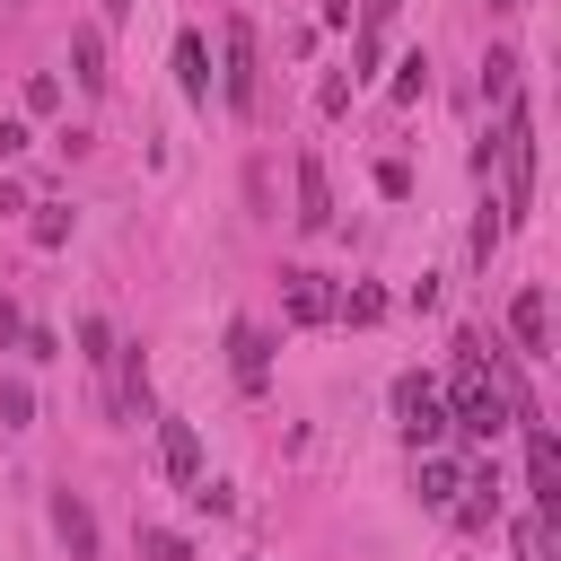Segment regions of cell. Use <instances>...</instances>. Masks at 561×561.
<instances>
[{"label":"cell","mask_w":561,"mask_h":561,"mask_svg":"<svg viewBox=\"0 0 561 561\" xmlns=\"http://www.w3.org/2000/svg\"><path fill=\"white\" fill-rule=\"evenodd\" d=\"M79 359L96 368V386H105V412H114V421H149V368H140V351H131L105 316H79Z\"/></svg>","instance_id":"obj_1"},{"label":"cell","mask_w":561,"mask_h":561,"mask_svg":"<svg viewBox=\"0 0 561 561\" xmlns=\"http://www.w3.org/2000/svg\"><path fill=\"white\" fill-rule=\"evenodd\" d=\"M447 430H465V438H491V430H508V394H500V386H491V368H482V333H465V342H456Z\"/></svg>","instance_id":"obj_2"},{"label":"cell","mask_w":561,"mask_h":561,"mask_svg":"<svg viewBox=\"0 0 561 561\" xmlns=\"http://www.w3.org/2000/svg\"><path fill=\"white\" fill-rule=\"evenodd\" d=\"M394 421H403V438H412L421 456H438V438H447V394H438L430 377H394Z\"/></svg>","instance_id":"obj_3"},{"label":"cell","mask_w":561,"mask_h":561,"mask_svg":"<svg viewBox=\"0 0 561 561\" xmlns=\"http://www.w3.org/2000/svg\"><path fill=\"white\" fill-rule=\"evenodd\" d=\"M158 473H167L175 491L202 482V430H193L184 412H158Z\"/></svg>","instance_id":"obj_4"},{"label":"cell","mask_w":561,"mask_h":561,"mask_svg":"<svg viewBox=\"0 0 561 561\" xmlns=\"http://www.w3.org/2000/svg\"><path fill=\"white\" fill-rule=\"evenodd\" d=\"M289 184H298V210H289V219H298L307 237H324V228H333V184H324V158H316V149H298Z\"/></svg>","instance_id":"obj_5"},{"label":"cell","mask_w":561,"mask_h":561,"mask_svg":"<svg viewBox=\"0 0 561 561\" xmlns=\"http://www.w3.org/2000/svg\"><path fill=\"white\" fill-rule=\"evenodd\" d=\"M526 491H535L543 517H561V447H552L543 421H526Z\"/></svg>","instance_id":"obj_6"},{"label":"cell","mask_w":561,"mask_h":561,"mask_svg":"<svg viewBox=\"0 0 561 561\" xmlns=\"http://www.w3.org/2000/svg\"><path fill=\"white\" fill-rule=\"evenodd\" d=\"M254 88H263V70H254V35H245V18H228V70H219V96H228L237 114H254Z\"/></svg>","instance_id":"obj_7"},{"label":"cell","mask_w":561,"mask_h":561,"mask_svg":"<svg viewBox=\"0 0 561 561\" xmlns=\"http://www.w3.org/2000/svg\"><path fill=\"white\" fill-rule=\"evenodd\" d=\"M508 333H517V351H526V359H543V351H552V298H543V280H526V289L508 298Z\"/></svg>","instance_id":"obj_8"},{"label":"cell","mask_w":561,"mask_h":561,"mask_svg":"<svg viewBox=\"0 0 561 561\" xmlns=\"http://www.w3.org/2000/svg\"><path fill=\"white\" fill-rule=\"evenodd\" d=\"M280 316L289 324H333V280L324 272H280Z\"/></svg>","instance_id":"obj_9"},{"label":"cell","mask_w":561,"mask_h":561,"mask_svg":"<svg viewBox=\"0 0 561 561\" xmlns=\"http://www.w3.org/2000/svg\"><path fill=\"white\" fill-rule=\"evenodd\" d=\"M53 535L70 543V561H96V508H88V500H79L70 482L53 491Z\"/></svg>","instance_id":"obj_10"},{"label":"cell","mask_w":561,"mask_h":561,"mask_svg":"<svg viewBox=\"0 0 561 561\" xmlns=\"http://www.w3.org/2000/svg\"><path fill=\"white\" fill-rule=\"evenodd\" d=\"M228 368H237V386H263V377H272V342H263V324H254V316H237V324H228Z\"/></svg>","instance_id":"obj_11"},{"label":"cell","mask_w":561,"mask_h":561,"mask_svg":"<svg viewBox=\"0 0 561 561\" xmlns=\"http://www.w3.org/2000/svg\"><path fill=\"white\" fill-rule=\"evenodd\" d=\"M175 88H184V105H210V44H202V26L175 35Z\"/></svg>","instance_id":"obj_12"},{"label":"cell","mask_w":561,"mask_h":561,"mask_svg":"<svg viewBox=\"0 0 561 561\" xmlns=\"http://www.w3.org/2000/svg\"><path fill=\"white\" fill-rule=\"evenodd\" d=\"M70 79H79L88 96H105V88H114V70H105V35H96V26H79V35H70Z\"/></svg>","instance_id":"obj_13"},{"label":"cell","mask_w":561,"mask_h":561,"mask_svg":"<svg viewBox=\"0 0 561 561\" xmlns=\"http://www.w3.org/2000/svg\"><path fill=\"white\" fill-rule=\"evenodd\" d=\"M412 491H421L430 508H456V491H465V473H456L447 456H421V473H412Z\"/></svg>","instance_id":"obj_14"},{"label":"cell","mask_w":561,"mask_h":561,"mask_svg":"<svg viewBox=\"0 0 561 561\" xmlns=\"http://www.w3.org/2000/svg\"><path fill=\"white\" fill-rule=\"evenodd\" d=\"M482 96H491V105L517 96V53H491V61H482Z\"/></svg>","instance_id":"obj_15"},{"label":"cell","mask_w":561,"mask_h":561,"mask_svg":"<svg viewBox=\"0 0 561 561\" xmlns=\"http://www.w3.org/2000/svg\"><path fill=\"white\" fill-rule=\"evenodd\" d=\"M333 316H351V324H377V316H386V289H333Z\"/></svg>","instance_id":"obj_16"},{"label":"cell","mask_w":561,"mask_h":561,"mask_svg":"<svg viewBox=\"0 0 561 561\" xmlns=\"http://www.w3.org/2000/svg\"><path fill=\"white\" fill-rule=\"evenodd\" d=\"M517 552H526V561H552V517H543V508L517 517Z\"/></svg>","instance_id":"obj_17"},{"label":"cell","mask_w":561,"mask_h":561,"mask_svg":"<svg viewBox=\"0 0 561 561\" xmlns=\"http://www.w3.org/2000/svg\"><path fill=\"white\" fill-rule=\"evenodd\" d=\"M508 237V210L500 202H482V219H473V263H491V245Z\"/></svg>","instance_id":"obj_18"},{"label":"cell","mask_w":561,"mask_h":561,"mask_svg":"<svg viewBox=\"0 0 561 561\" xmlns=\"http://www.w3.org/2000/svg\"><path fill=\"white\" fill-rule=\"evenodd\" d=\"M35 421V394L26 386H0V430H26Z\"/></svg>","instance_id":"obj_19"},{"label":"cell","mask_w":561,"mask_h":561,"mask_svg":"<svg viewBox=\"0 0 561 561\" xmlns=\"http://www.w3.org/2000/svg\"><path fill=\"white\" fill-rule=\"evenodd\" d=\"M193 508H210V517H228V508H237V491H228V482H210V473H202V482H193Z\"/></svg>","instance_id":"obj_20"},{"label":"cell","mask_w":561,"mask_h":561,"mask_svg":"<svg viewBox=\"0 0 561 561\" xmlns=\"http://www.w3.org/2000/svg\"><path fill=\"white\" fill-rule=\"evenodd\" d=\"M421 88H430V61H421V53H412V61H403V79H394V105H412V96H421Z\"/></svg>","instance_id":"obj_21"},{"label":"cell","mask_w":561,"mask_h":561,"mask_svg":"<svg viewBox=\"0 0 561 561\" xmlns=\"http://www.w3.org/2000/svg\"><path fill=\"white\" fill-rule=\"evenodd\" d=\"M26 105H35V114H53V105H61V79H53V70H35V79H26Z\"/></svg>","instance_id":"obj_22"},{"label":"cell","mask_w":561,"mask_h":561,"mask_svg":"<svg viewBox=\"0 0 561 561\" xmlns=\"http://www.w3.org/2000/svg\"><path fill=\"white\" fill-rule=\"evenodd\" d=\"M377 193H386V202H403V193H412V167H403V158H386V167H377Z\"/></svg>","instance_id":"obj_23"},{"label":"cell","mask_w":561,"mask_h":561,"mask_svg":"<svg viewBox=\"0 0 561 561\" xmlns=\"http://www.w3.org/2000/svg\"><path fill=\"white\" fill-rule=\"evenodd\" d=\"M149 561H193V543L184 535H149Z\"/></svg>","instance_id":"obj_24"},{"label":"cell","mask_w":561,"mask_h":561,"mask_svg":"<svg viewBox=\"0 0 561 561\" xmlns=\"http://www.w3.org/2000/svg\"><path fill=\"white\" fill-rule=\"evenodd\" d=\"M26 149V123H0V158H18Z\"/></svg>","instance_id":"obj_25"},{"label":"cell","mask_w":561,"mask_h":561,"mask_svg":"<svg viewBox=\"0 0 561 561\" xmlns=\"http://www.w3.org/2000/svg\"><path fill=\"white\" fill-rule=\"evenodd\" d=\"M0 342H26V324H18V307L0 298Z\"/></svg>","instance_id":"obj_26"},{"label":"cell","mask_w":561,"mask_h":561,"mask_svg":"<svg viewBox=\"0 0 561 561\" xmlns=\"http://www.w3.org/2000/svg\"><path fill=\"white\" fill-rule=\"evenodd\" d=\"M96 9H105V18H123V9H131V0H96Z\"/></svg>","instance_id":"obj_27"},{"label":"cell","mask_w":561,"mask_h":561,"mask_svg":"<svg viewBox=\"0 0 561 561\" xmlns=\"http://www.w3.org/2000/svg\"><path fill=\"white\" fill-rule=\"evenodd\" d=\"M500 9H517V0H500Z\"/></svg>","instance_id":"obj_28"}]
</instances>
